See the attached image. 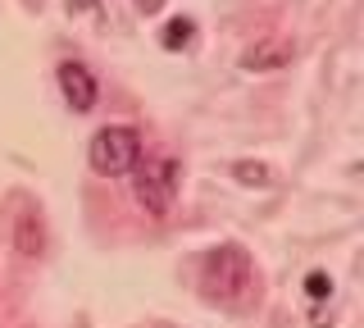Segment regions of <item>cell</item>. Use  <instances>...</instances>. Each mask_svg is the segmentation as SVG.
<instances>
[{"label": "cell", "mask_w": 364, "mask_h": 328, "mask_svg": "<svg viewBox=\"0 0 364 328\" xmlns=\"http://www.w3.org/2000/svg\"><path fill=\"white\" fill-rule=\"evenodd\" d=\"M18 251H23V255H37V251H41V219H37L32 210L18 214Z\"/></svg>", "instance_id": "52a82bcc"}, {"label": "cell", "mask_w": 364, "mask_h": 328, "mask_svg": "<svg viewBox=\"0 0 364 328\" xmlns=\"http://www.w3.org/2000/svg\"><path fill=\"white\" fill-rule=\"evenodd\" d=\"M136 9H141V14H159V9H164V0H136Z\"/></svg>", "instance_id": "30bf717a"}, {"label": "cell", "mask_w": 364, "mask_h": 328, "mask_svg": "<svg viewBox=\"0 0 364 328\" xmlns=\"http://www.w3.org/2000/svg\"><path fill=\"white\" fill-rule=\"evenodd\" d=\"M55 78H60V92H64V105H68V110H77V115L96 110V100H100V83H96V73H91L87 64L64 60L60 69H55Z\"/></svg>", "instance_id": "277c9868"}, {"label": "cell", "mask_w": 364, "mask_h": 328, "mask_svg": "<svg viewBox=\"0 0 364 328\" xmlns=\"http://www.w3.org/2000/svg\"><path fill=\"white\" fill-rule=\"evenodd\" d=\"M282 64H291V46H287V41H259V46H250L242 55V69H250V73L282 69Z\"/></svg>", "instance_id": "5b68a950"}, {"label": "cell", "mask_w": 364, "mask_h": 328, "mask_svg": "<svg viewBox=\"0 0 364 328\" xmlns=\"http://www.w3.org/2000/svg\"><path fill=\"white\" fill-rule=\"evenodd\" d=\"M178 187H182V164L173 155H155V160L132 169V196H136V206L146 214H155V219H164V214L173 210Z\"/></svg>", "instance_id": "6da1fadb"}, {"label": "cell", "mask_w": 364, "mask_h": 328, "mask_svg": "<svg viewBox=\"0 0 364 328\" xmlns=\"http://www.w3.org/2000/svg\"><path fill=\"white\" fill-rule=\"evenodd\" d=\"M305 292H310L314 301L333 297V278H328V274H310V278H305Z\"/></svg>", "instance_id": "9c48e42d"}, {"label": "cell", "mask_w": 364, "mask_h": 328, "mask_svg": "<svg viewBox=\"0 0 364 328\" xmlns=\"http://www.w3.org/2000/svg\"><path fill=\"white\" fill-rule=\"evenodd\" d=\"M232 174L242 178L246 187H264V183H269V169H264V164H255V160H242V164L232 169Z\"/></svg>", "instance_id": "ba28073f"}, {"label": "cell", "mask_w": 364, "mask_h": 328, "mask_svg": "<svg viewBox=\"0 0 364 328\" xmlns=\"http://www.w3.org/2000/svg\"><path fill=\"white\" fill-rule=\"evenodd\" d=\"M87 164L91 174L100 178H123L141 164V132L128 128V123H114V128H100L87 146Z\"/></svg>", "instance_id": "7a4b0ae2"}, {"label": "cell", "mask_w": 364, "mask_h": 328, "mask_svg": "<svg viewBox=\"0 0 364 328\" xmlns=\"http://www.w3.org/2000/svg\"><path fill=\"white\" fill-rule=\"evenodd\" d=\"M250 255L242 251V246H219V251H210L205 255V278H200V287H205V297L210 301H242L246 292H250Z\"/></svg>", "instance_id": "3957f363"}, {"label": "cell", "mask_w": 364, "mask_h": 328, "mask_svg": "<svg viewBox=\"0 0 364 328\" xmlns=\"http://www.w3.org/2000/svg\"><path fill=\"white\" fill-rule=\"evenodd\" d=\"M196 41V23L191 18H168L164 32H159V46L164 51H182V46H191Z\"/></svg>", "instance_id": "8992f818"}, {"label": "cell", "mask_w": 364, "mask_h": 328, "mask_svg": "<svg viewBox=\"0 0 364 328\" xmlns=\"http://www.w3.org/2000/svg\"><path fill=\"white\" fill-rule=\"evenodd\" d=\"M64 5H68V9H91L96 0H64Z\"/></svg>", "instance_id": "8fae6325"}]
</instances>
